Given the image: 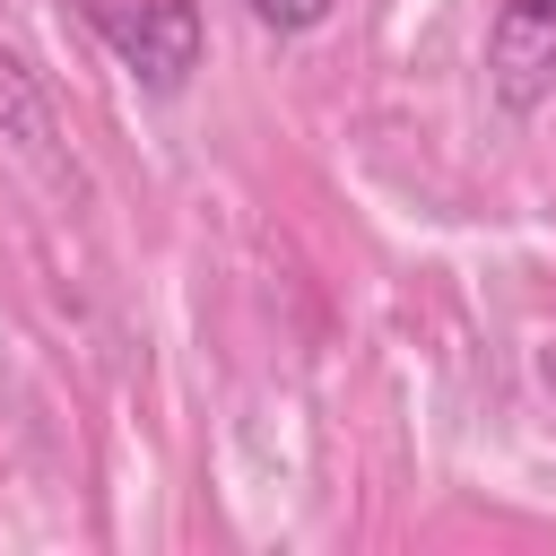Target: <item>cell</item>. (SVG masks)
<instances>
[{
  "label": "cell",
  "mask_w": 556,
  "mask_h": 556,
  "mask_svg": "<svg viewBox=\"0 0 556 556\" xmlns=\"http://www.w3.org/2000/svg\"><path fill=\"white\" fill-rule=\"evenodd\" d=\"M87 26L113 43V61L139 78V87H156V96H174L191 70H200V9L191 0H87Z\"/></svg>",
  "instance_id": "cell-1"
},
{
  "label": "cell",
  "mask_w": 556,
  "mask_h": 556,
  "mask_svg": "<svg viewBox=\"0 0 556 556\" xmlns=\"http://www.w3.org/2000/svg\"><path fill=\"white\" fill-rule=\"evenodd\" d=\"M486 87L504 113H539L556 96V0H504L486 26Z\"/></svg>",
  "instance_id": "cell-2"
},
{
  "label": "cell",
  "mask_w": 556,
  "mask_h": 556,
  "mask_svg": "<svg viewBox=\"0 0 556 556\" xmlns=\"http://www.w3.org/2000/svg\"><path fill=\"white\" fill-rule=\"evenodd\" d=\"M0 139L17 148V165H35L52 191H87V174H78V156L61 148V122H52V96L26 78V61L17 52H0Z\"/></svg>",
  "instance_id": "cell-3"
},
{
  "label": "cell",
  "mask_w": 556,
  "mask_h": 556,
  "mask_svg": "<svg viewBox=\"0 0 556 556\" xmlns=\"http://www.w3.org/2000/svg\"><path fill=\"white\" fill-rule=\"evenodd\" d=\"M261 26H278V35H304V26H321L330 17V0H243Z\"/></svg>",
  "instance_id": "cell-4"
}]
</instances>
